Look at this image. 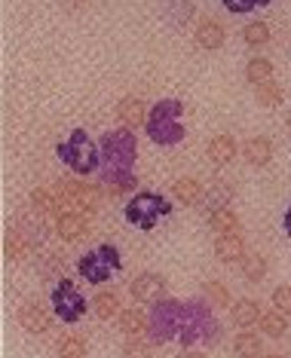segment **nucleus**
Here are the masks:
<instances>
[{"label": "nucleus", "instance_id": "1", "mask_svg": "<svg viewBox=\"0 0 291 358\" xmlns=\"http://www.w3.org/2000/svg\"><path fill=\"white\" fill-rule=\"evenodd\" d=\"M101 169L99 178L108 187V193H129L139 187V178L132 175V166L139 159V141H135L132 129H114V132H104L101 141Z\"/></svg>", "mask_w": 291, "mask_h": 358}, {"label": "nucleus", "instance_id": "2", "mask_svg": "<svg viewBox=\"0 0 291 358\" xmlns=\"http://www.w3.org/2000/svg\"><path fill=\"white\" fill-rule=\"evenodd\" d=\"M221 337V324H218L212 303L208 300H187L181 313V328H178V340L181 346H208Z\"/></svg>", "mask_w": 291, "mask_h": 358}, {"label": "nucleus", "instance_id": "3", "mask_svg": "<svg viewBox=\"0 0 291 358\" xmlns=\"http://www.w3.org/2000/svg\"><path fill=\"white\" fill-rule=\"evenodd\" d=\"M181 113H184V104L178 99H163L157 101L153 108L148 110V123H144V132L153 144L159 148H175L187 138V129L181 126Z\"/></svg>", "mask_w": 291, "mask_h": 358}, {"label": "nucleus", "instance_id": "4", "mask_svg": "<svg viewBox=\"0 0 291 358\" xmlns=\"http://www.w3.org/2000/svg\"><path fill=\"white\" fill-rule=\"evenodd\" d=\"M55 157L74 175H95L101 169V148L86 135V129H71V135L55 148Z\"/></svg>", "mask_w": 291, "mask_h": 358}, {"label": "nucleus", "instance_id": "5", "mask_svg": "<svg viewBox=\"0 0 291 358\" xmlns=\"http://www.w3.org/2000/svg\"><path fill=\"white\" fill-rule=\"evenodd\" d=\"M172 211L175 206L169 202L163 193H153V190H141V193H135L132 199L126 202V208H123V215H126V221L135 227V230H153L163 217H172Z\"/></svg>", "mask_w": 291, "mask_h": 358}, {"label": "nucleus", "instance_id": "6", "mask_svg": "<svg viewBox=\"0 0 291 358\" xmlns=\"http://www.w3.org/2000/svg\"><path fill=\"white\" fill-rule=\"evenodd\" d=\"M123 270V257H120V248L104 242V245H95L92 251H86L83 257L77 260V273L83 275L89 285H104Z\"/></svg>", "mask_w": 291, "mask_h": 358}, {"label": "nucleus", "instance_id": "7", "mask_svg": "<svg viewBox=\"0 0 291 358\" xmlns=\"http://www.w3.org/2000/svg\"><path fill=\"white\" fill-rule=\"evenodd\" d=\"M181 313L184 303L175 297H159L153 300L148 309V337L153 343H166V340H178V328H181Z\"/></svg>", "mask_w": 291, "mask_h": 358}, {"label": "nucleus", "instance_id": "8", "mask_svg": "<svg viewBox=\"0 0 291 358\" xmlns=\"http://www.w3.org/2000/svg\"><path fill=\"white\" fill-rule=\"evenodd\" d=\"M50 303H52V315L59 322H64V324H74V322H80L86 315V309H89V303H86V297L80 294V288L71 279H59L52 285V291H50Z\"/></svg>", "mask_w": 291, "mask_h": 358}, {"label": "nucleus", "instance_id": "9", "mask_svg": "<svg viewBox=\"0 0 291 358\" xmlns=\"http://www.w3.org/2000/svg\"><path fill=\"white\" fill-rule=\"evenodd\" d=\"M129 294L139 300V303H153V300L166 297V279L159 273H141L129 285Z\"/></svg>", "mask_w": 291, "mask_h": 358}, {"label": "nucleus", "instance_id": "10", "mask_svg": "<svg viewBox=\"0 0 291 358\" xmlns=\"http://www.w3.org/2000/svg\"><path fill=\"white\" fill-rule=\"evenodd\" d=\"M55 230H59V236L64 242H80L89 233V215H80V211H64V215H59Z\"/></svg>", "mask_w": 291, "mask_h": 358}, {"label": "nucleus", "instance_id": "11", "mask_svg": "<svg viewBox=\"0 0 291 358\" xmlns=\"http://www.w3.org/2000/svg\"><path fill=\"white\" fill-rule=\"evenodd\" d=\"M215 255H218V260H224V264H236V260L246 257V242H242L239 233H224V236H218V242H215Z\"/></svg>", "mask_w": 291, "mask_h": 358}, {"label": "nucleus", "instance_id": "12", "mask_svg": "<svg viewBox=\"0 0 291 358\" xmlns=\"http://www.w3.org/2000/svg\"><path fill=\"white\" fill-rule=\"evenodd\" d=\"M117 117H120V123L123 126H129V129H135V126H144L148 123V110H144V101H139V99H123L117 104Z\"/></svg>", "mask_w": 291, "mask_h": 358}, {"label": "nucleus", "instance_id": "13", "mask_svg": "<svg viewBox=\"0 0 291 358\" xmlns=\"http://www.w3.org/2000/svg\"><path fill=\"white\" fill-rule=\"evenodd\" d=\"M19 322H22V328H25L28 334H46L50 331V315H46V309H40L34 303L19 309Z\"/></svg>", "mask_w": 291, "mask_h": 358}, {"label": "nucleus", "instance_id": "14", "mask_svg": "<svg viewBox=\"0 0 291 358\" xmlns=\"http://www.w3.org/2000/svg\"><path fill=\"white\" fill-rule=\"evenodd\" d=\"M208 159H212L215 166L233 162L236 159V141H233L230 135H215L212 141H208Z\"/></svg>", "mask_w": 291, "mask_h": 358}, {"label": "nucleus", "instance_id": "15", "mask_svg": "<svg viewBox=\"0 0 291 358\" xmlns=\"http://www.w3.org/2000/svg\"><path fill=\"white\" fill-rule=\"evenodd\" d=\"M242 157H246L252 166H267V162L273 159V144H270V138H248L246 141V148H242Z\"/></svg>", "mask_w": 291, "mask_h": 358}, {"label": "nucleus", "instance_id": "16", "mask_svg": "<svg viewBox=\"0 0 291 358\" xmlns=\"http://www.w3.org/2000/svg\"><path fill=\"white\" fill-rule=\"evenodd\" d=\"M261 319V309H257L255 300H236V303H230V322L236 324V328H252V324Z\"/></svg>", "mask_w": 291, "mask_h": 358}, {"label": "nucleus", "instance_id": "17", "mask_svg": "<svg viewBox=\"0 0 291 358\" xmlns=\"http://www.w3.org/2000/svg\"><path fill=\"white\" fill-rule=\"evenodd\" d=\"M172 193L181 206H197V202H203V187H199L197 178H178Z\"/></svg>", "mask_w": 291, "mask_h": 358}, {"label": "nucleus", "instance_id": "18", "mask_svg": "<svg viewBox=\"0 0 291 358\" xmlns=\"http://www.w3.org/2000/svg\"><path fill=\"white\" fill-rule=\"evenodd\" d=\"M197 43L203 46V50H221V46H224V28L218 25V22H212V19L199 22V28H197Z\"/></svg>", "mask_w": 291, "mask_h": 358}, {"label": "nucleus", "instance_id": "19", "mask_svg": "<svg viewBox=\"0 0 291 358\" xmlns=\"http://www.w3.org/2000/svg\"><path fill=\"white\" fill-rule=\"evenodd\" d=\"M208 227H212L218 236H224V233H239V217L233 215L230 208H215L212 215H208Z\"/></svg>", "mask_w": 291, "mask_h": 358}, {"label": "nucleus", "instance_id": "20", "mask_svg": "<svg viewBox=\"0 0 291 358\" xmlns=\"http://www.w3.org/2000/svg\"><path fill=\"white\" fill-rule=\"evenodd\" d=\"M120 328L126 334H144L148 331V313L144 309H120Z\"/></svg>", "mask_w": 291, "mask_h": 358}, {"label": "nucleus", "instance_id": "21", "mask_svg": "<svg viewBox=\"0 0 291 358\" xmlns=\"http://www.w3.org/2000/svg\"><path fill=\"white\" fill-rule=\"evenodd\" d=\"M257 324H261V331L267 334V337H273V340H279L282 334L288 331V322H285V313H267L257 319Z\"/></svg>", "mask_w": 291, "mask_h": 358}, {"label": "nucleus", "instance_id": "22", "mask_svg": "<svg viewBox=\"0 0 291 358\" xmlns=\"http://www.w3.org/2000/svg\"><path fill=\"white\" fill-rule=\"evenodd\" d=\"M95 315H99V319H114V315H120V297L114 291L95 294Z\"/></svg>", "mask_w": 291, "mask_h": 358}, {"label": "nucleus", "instance_id": "23", "mask_svg": "<svg viewBox=\"0 0 291 358\" xmlns=\"http://www.w3.org/2000/svg\"><path fill=\"white\" fill-rule=\"evenodd\" d=\"M255 99L261 101L264 108H279V104H282V89L273 83V80H267V83L255 86Z\"/></svg>", "mask_w": 291, "mask_h": 358}, {"label": "nucleus", "instance_id": "24", "mask_svg": "<svg viewBox=\"0 0 291 358\" xmlns=\"http://www.w3.org/2000/svg\"><path fill=\"white\" fill-rule=\"evenodd\" d=\"M246 80L248 83H267V80H273V62H267V59H252L248 62V68H246Z\"/></svg>", "mask_w": 291, "mask_h": 358}, {"label": "nucleus", "instance_id": "25", "mask_svg": "<svg viewBox=\"0 0 291 358\" xmlns=\"http://www.w3.org/2000/svg\"><path fill=\"white\" fill-rule=\"evenodd\" d=\"M242 273H246L248 282H261V275L267 273V260L261 255H248L246 251V257H242Z\"/></svg>", "mask_w": 291, "mask_h": 358}, {"label": "nucleus", "instance_id": "26", "mask_svg": "<svg viewBox=\"0 0 291 358\" xmlns=\"http://www.w3.org/2000/svg\"><path fill=\"white\" fill-rule=\"evenodd\" d=\"M242 40H246L248 46H264L267 40H270V25H267V22H252L248 28H242Z\"/></svg>", "mask_w": 291, "mask_h": 358}, {"label": "nucleus", "instance_id": "27", "mask_svg": "<svg viewBox=\"0 0 291 358\" xmlns=\"http://www.w3.org/2000/svg\"><path fill=\"white\" fill-rule=\"evenodd\" d=\"M233 352L236 355H261L264 352L261 337H255V334H239V337L233 340Z\"/></svg>", "mask_w": 291, "mask_h": 358}, {"label": "nucleus", "instance_id": "28", "mask_svg": "<svg viewBox=\"0 0 291 358\" xmlns=\"http://www.w3.org/2000/svg\"><path fill=\"white\" fill-rule=\"evenodd\" d=\"M206 297H208V303L218 306V309H224V306H230V291H227V285H221V282H206Z\"/></svg>", "mask_w": 291, "mask_h": 358}, {"label": "nucleus", "instance_id": "29", "mask_svg": "<svg viewBox=\"0 0 291 358\" xmlns=\"http://www.w3.org/2000/svg\"><path fill=\"white\" fill-rule=\"evenodd\" d=\"M86 352H89V349H86V343L80 337H62L59 346H55V355H62V358H68V355L83 358Z\"/></svg>", "mask_w": 291, "mask_h": 358}, {"label": "nucleus", "instance_id": "30", "mask_svg": "<svg viewBox=\"0 0 291 358\" xmlns=\"http://www.w3.org/2000/svg\"><path fill=\"white\" fill-rule=\"evenodd\" d=\"M221 3H224V10L233 13V15H246V13L257 10V6L273 3V0H221Z\"/></svg>", "mask_w": 291, "mask_h": 358}, {"label": "nucleus", "instance_id": "31", "mask_svg": "<svg viewBox=\"0 0 291 358\" xmlns=\"http://www.w3.org/2000/svg\"><path fill=\"white\" fill-rule=\"evenodd\" d=\"M34 208L43 211V215H50V211H59V196H55L52 190H34Z\"/></svg>", "mask_w": 291, "mask_h": 358}, {"label": "nucleus", "instance_id": "32", "mask_svg": "<svg viewBox=\"0 0 291 358\" xmlns=\"http://www.w3.org/2000/svg\"><path fill=\"white\" fill-rule=\"evenodd\" d=\"M25 255H28V239H25V236H15V233L6 236V257H10V260H22Z\"/></svg>", "mask_w": 291, "mask_h": 358}, {"label": "nucleus", "instance_id": "33", "mask_svg": "<svg viewBox=\"0 0 291 358\" xmlns=\"http://www.w3.org/2000/svg\"><path fill=\"white\" fill-rule=\"evenodd\" d=\"M203 199H206L208 211H215V208H227L230 190H227V187H212V190H208V196H203Z\"/></svg>", "mask_w": 291, "mask_h": 358}, {"label": "nucleus", "instance_id": "34", "mask_svg": "<svg viewBox=\"0 0 291 358\" xmlns=\"http://www.w3.org/2000/svg\"><path fill=\"white\" fill-rule=\"evenodd\" d=\"M273 303H276L279 313L291 315V285H279V288L273 291Z\"/></svg>", "mask_w": 291, "mask_h": 358}, {"label": "nucleus", "instance_id": "35", "mask_svg": "<svg viewBox=\"0 0 291 358\" xmlns=\"http://www.w3.org/2000/svg\"><path fill=\"white\" fill-rule=\"evenodd\" d=\"M148 352H150L148 340H129L123 346V355H148Z\"/></svg>", "mask_w": 291, "mask_h": 358}, {"label": "nucleus", "instance_id": "36", "mask_svg": "<svg viewBox=\"0 0 291 358\" xmlns=\"http://www.w3.org/2000/svg\"><path fill=\"white\" fill-rule=\"evenodd\" d=\"M282 230H285V236L291 239V206L285 208V215H282Z\"/></svg>", "mask_w": 291, "mask_h": 358}, {"label": "nucleus", "instance_id": "37", "mask_svg": "<svg viewBox=\"0 0 291 358\" xmlns=\"http://www.w3.org/2000/svg\"><path fill=\"white\" fill-rule=\"evenodd\" d=\"M285 126H288V129H291V113H288V117H285Z\"/></svg>", "mask_w": 291, "mask_h": 358}, {"label": "nucleus", "instance_id": "38", "mask_svg": "<svg viewBox=\"0 0 291 358\" xmlns=\"http://www.w3.org/2000/svg\"><path fill=\"white\" fill-rule=\"evenodd\" d=\"M71 3H83V0H71Z\"/></svg>", "mask_w": 291, "mask_h": 358}]
</instances>
